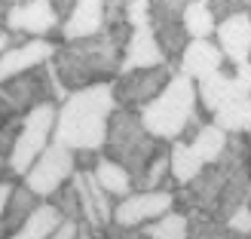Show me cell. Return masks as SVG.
Segmentation results:
<instances>
[{
  "label": "cell",
  "mask_w": 251,
  "mask_h": 239,
  "mask_svg": "<svg viewBox=\"0 0 251 239\" xmlns=\"http://www.w3.org/2000/svg\"><path fill=\"white\" fill-rule=\"evenodd\" d=\"M132 37V25L126 19V3L110 0L107 3V28L89 37V40H74V43H58L52 68L58 83L68 92H80L89 86H104L114 83L123 71L126 46Z\"/></svg>",
  "instance_id": "cell-1"
},
{
  "label": "cell",
  "mask_w": 251,
  "mask_h": 239,
  "mask_svg": "<svg viewBox=\"0 0 251 239\" xmlns=\"http://www.w3.org/2000/svg\"><path fill=\"white\" fill-rule=\"evenodd\" d=\"M175 203L184 215H208L221 224L233 218V212L251 206V141L248 135H230L224 157L208 166L190 187L175 190Z\"/></svg>",
  "instance_id": "cell-2"
},
{
  "label": "cell",
  "mask_w": 251,
  "mask_h": 239,
  "mask_svg": "<svg viewBox=\"0 0 251 239\" xmlns=\"http://www.w3.org/2000/svg\"><path fill=\"white\" fill-rule=\"evenodd\" d=\"M114 110H117L114 83L71 92L58 105L52 141L74 150V154H104L107 126Z\"/></svg>",
  "instance_id": "cell-3"
},
{
  "label": "cell",
  "mask_w": 251,
  "mask_h": 239,
  "mask_svg": "<svg viewBox=\"0 0 251 239\" xmlns=\"http://www.w3.org/2000/svg\"><path fill=\"white\" fill-rule=\"evenodd\" d=\"M199 89L187 74L175 71V77L169 80V86L162 89L147 107H141V123L144 129L162 144H175L181 141L190 120L199 114Z\"/></svg>",
  "instance_id": "cell-4"
},
{
  "label": "cell",
  "mask_w": 251,
  "mask_h": 239,
  "mask_svg": "<svg viewBox=\"0 0 251 239\" xmlns=\"http://www.w3.org/2000/svg\"><path fill=\"white\" fill-rule=\"evenodd\" d=\"M162 150V141H156L153 135L144 129L141 114L129 107H117L107 126V144L104 157L120 162V166L132 175V181L138 184L144 178L147 166L153 162V157Z\"/></svg>",
  "instance_id": "cell-5"
},
{
  "label": "cell",
  "mask_w": 251,
  "mask_h": 239,
  "mask_svg": "<svg viewBox=\"0 0 251 239\" xmlns=\"http://www.w3.org/2000/svg\"><path fill=\"white\" fill-rule=\"evenodd\" d=\"M71 92L58 83L52 61L43 68H34L22 77H12L0 86V123L3 120H25L34 107L46 102L61 105Z\"/></svg>",
  "instance_id": "cell-6"
},
{
  "label": "cell",
  "mask_w": 251,
  "mask_h": 239,
  "mask_svg": "<svg viewBox=\"0 0 251 239\" xmlns=\"http://www.w3.org/2000/svg\"><path fill=\"white\" fill-rule=\"evenodd\" d=\"M55 117H58V105L46 102L40 107H34L28 117L22 120V132L16 138V147H12L9 166L12 175L25 181V175L34 169V162L43 157V150L52 144V132H55Z\"/></svg>",
  "instance_id": "cell-7"
},
{
  "label": "cell",
  "mask_w": 251,
  "mask_h": 239,
  "mask_svg": "<svg viewBox=\"0 0 251 239\" xmlns=\"http://www.w3.org/2000/svg\"><path fill=\"white\" fill-rule=\"evenodd\" d=\"M77 172H80L77 169V154L52 141V144L43 150V157L34 162V169L25 175L22 184L28 187V190H34L43 203H49V199H52L61 187L71 184V178Z\"/></svg>",
  "instance_id": "cell-8"
},
{
  "label": "cell",
  "mask_w": 251,
  "mask_h": 239,
  "mask_svg": "<svg viewBox=\"0 0 251 239\" xmlns=\"http://www.w3.org/2000/svg\"><path fill=\"white\" fill-rule=\"evenodd\" d=\"M6 31L28 40H61V19L52 0H12L6 12Z\"/></svg>",
  "instance_id": "cell-9"
},
{
  "label": "cell",
  "mask_w": 251,
  "mask_h": 239,
  "mask_svg": "<svg viewBox=\"0 0 251 239\" xmlns=\"http://www.w3.org/2000/svg\"><path fill=\"white\" fill-rule=\"evenodd\" d=\"M184 3L187 0H150V28L169 65H178L184 49L190 46V34L184 28Z\"/></svg>",
  "instance_id": "cell-10"
},
{
  "label": "cell",
  "mask_w": 251,
  "mask_h": 239,
  "mask_svg": "<svg viewBox=\"0 0 251 239\" xmlns=\"http://www.w3.org/2000/svg\"><path fill=\"white\" fill-rule=\"evenodd\" d=\"M175 65H162V68H150V71H132V74H120L114 80V98L117 107H129V110H141L147 107L153 98L169 86L175 77Z\"/></svg>",
  "instance_id": "cell-11"
},
{
  "label": "cell",
  "mask_w": 251,
  "mask_h": 239,
  "mask_svg": "<svg viewBox=\"0 0 251 239\" xmlns=\"http://www.w3.org/2000/svg\"><path fill=\"white\" fill-rule=\"evenodd\" d=\"M175 193L172 190H153V193H132L117 203L114 209V224L123 227H135L141 230L147 224H153L159 218H166L169 212H175Z\"/></svg>",
  "instance_id": "cell-12"
},
{
  "label": "cell",
  "mask_w": 251,
  "mask_h": 239,
  "mask_svg": "<svg viewBox=\"0 0 251 239\" xmlns=\"http://www.w3.org/2000/svg\"><path fill=\"white\" fill-rule=\"evenodd\" d=\"M215 43L221 46V53L227 58V65H233V71L248 65L251 61V12L218 22Z\"/></svg>",
  "instance_id": "cell-13"
},
{
  "label": "cell",
  "mask_w": 251,
  "mask_h": 239,
  "mask_svg": "<svg viewBox=\"0 0 251 239\" xmlns=\"http://www.w3.org/2000/svg\"><path fill=\"white\" fill-rule=\"evenodd\" d=\"M55 49H58V43H52V40H28L16 49H9L0 58V86L12 77H22V74L34 71V68L49 65L55 58Z\"/></svg>",
  "instance_id": "cell-14"
},
{
  "label": "cell",
  "mask_w": 251,
  "mask_h": 239,
  "mask_svg": "<svg viewBox=\"0 0 251 239\" xmlns=\"http://www.w3.org/2000/svg\"><path fill=\"white\" fill-rule=\"evenodd\" d=\"M107 28V3L104 0H77L74 12L61 22V43L89 40Z\"/></svg>",
  "instance_id": "cell-15"
},
{
  "label": "cell",
  "mask_w": 251,
  "mask_h": 239,
  "mask_svg": "<svg viewBox=\"0 0 251 239\" xmlns=\"http://www.w3.org/2000/svg\"><path fill=\"white\" fill-rule=\"evenodd\" d=\"M169 65L166 55L159 49V40L150 25H138L132 28L129 46H126V58H123V71L120 74H132V71H150V68H162Z\"/></svg>",
  "instance_id": "cell-16"
},
{
  "label": "cell",
  "mask_w": 251,
  "mask_h": 239,
  "mask_svg": "<svg viewBox=\"0 0 251 239\" xmlns=\"http://www.w3.org/2000/svg\"><path fill=\"white\" fill-rule=\"evenodd\" d=\"M227 68V58H224L221 46L215 40H190V46L184 49V55L178 61V71L187 74L193 83H202L205 77L218 74Z\"/></svg>",
  "instance_id": "cell-17"
},
{
  "label": "cell",
  "mask_w": 251,
  "mask_h": 239,
  "mask_svg": "<svg viewBox=\"0 0 251 239\" xmlns=\"http://www.w3.org/2000/svg\"><path fill=\"white\" fill-rule=\"evenodd\" d=\"M196 89H199V107H202L205 117H215L227 102H233L236 95L248 92L239 83V77H236V71H227V68L211 74V77H205L202 83H196Z\"/></svg>",
  "instance_id": "cell-18"
},
{
  "label": "cell",
  "mask_w": 251,
  "mask_h": 239,
  "mask_svg": "<svg viewBox=\"0 0 251 239\" xmlns=\"http://www.w3.org/2000/svg\"><path fill=\"white\" fill-rule=\"evenodd\" d=\"M92 175H95V181L101 184V190H104L107 196H114L117 203H120V199H126V196H132V193H135V181H132V175L126 172V169L120 166V162L107 159L104 154H101V159L95 162Z\"/></svg>",
  "instance_id": "cell-19"
},
{
  "label": "cell",
  "mask_w": 251,
  "mask_h": 239,
  "mask_svg": "<svg viewBox=\"0 0 251 239\" xmlns=\"http://www.w3.org/2000/svg\"><path fill=\"white\" fill-rule=\"evenodd\" d=\"M211 123L227 135H248L251 132V92H242L233 102H227L211 117Z\"/></svg>",
  "instance_id": "cell-20"
},
{
  "label": "cell",
  "mask_w": 251,
  "mask_h": 239,
  "mask_svg": "<svg viewBox=\"0 0 251 239\" xmlns=\"http://www.w3.org/2000/svg\"><path fill=\"white\" fill-rule=\"evenodd\" d=\"M202 172H205V162L193 154L190 144L187 141H175L172 144V181H175L178 190L181 187H190Z\"/></svg>",
  "instance_id": "cell-21"
},
{
  "label": "cell",
  "mask_w": 251,
  "mask_h": 239,
  "mask_svg": "<svg viewBox=\"0 0 251 239\" xmlns=\"http://www.w3.org/2000/svg\"><path fill=\"white\" fill-rule=\"evenodd\" d=\"M184 28L190 34V40H215L218 19L211 12L208 0H187L184 3Z\"/></svg>",
  "instance_id": "cell-22"
},
{
  "label": "cell",
  "mask_w": 251,
  "mask_h": 239,
  "mask_svg": "<svg viewBox=\"0 0 251 239\" xmlns=\"http://www.w3.org/2000/svg\"><path fill=\"white\" fill-rule=\"evenodd\" d=\"M227 144H230V135L224 132V129H218L215 123H205L202 126V132H199L193 141H190V147H193V154L205 162V169L208 166H215V162L224 157V150H227Z\"/></svg>",
  "instance_id": "cell-23"
},
{
  "label": "cell",
  "mask_w": 251,
  "mask_h": 239,
  "mask_svg": "<svg viewBox=\"0 0 251 239\" xmlns=\"http://www.w3.org/2000/svg\"><path fill=\"white\" fill-rule=\"evenodd\" d=\"M141 236L144 239H187L190 236V215H184V212L175 209L166 218L141 227Z\"/></svg>",
  "instance_id": "cell-24"
},
{
  "label": "cell",
  "mask_w": 251,
  "mask_h": 239,
  "mask_svg": "<svg viewBox=\"0 0 251 239\" xmlns=\"http://www.w3.org/2000/svg\"><path fill=\"white\" fill-rule=\"evenodd\" d=\"M187 239H233V236L227 230V224L193 212V215H190V236H187Z\"/></svg>",
  "instance_id": "cell-25"
},
{
  "label": "cell",
  "mask_w": 251,
  "mask_h": 239,
  "mask_svg": "<svg viewBox=\"0 0 251 239\" xmlns=\"http://www.w3.org/2000/svg\"><path fill=\"white\" fill-rule=\"evenodd\" d=\"M49 206L58 209L61 218H68V221H83V206H80V193H77V187H74V181L61 187V190L49 199Z\"/></svg>",
  "instance_id": "cell-26"
},
{
  "label": "cell",
  "mask_w": 251,
  "mask_h": 239,
  "mask_svg": "<svg viewBox=\"0 0 251 239\" xmlns=\"http://www.w3.org/2000/svg\"><path fill=\"white\" fill-rule=\"evenodd\" d=\"M215 19L224 22V19H233V16H242V12H251V3L248 0H208Z\"/></svg>",
  "instance_id": "cell-27"
},
{
  "label": "cell",
  "mask_w": 251,
  "mask_h": 239,
  "mask_svg": "<svg viewBox=\"0 0 251 239\" xmlns=\"http://www.w3.org/2000/svg\"><path fill=\"white\" fill-rule=\"evenodd\" d=\"M227 230H230V236H236V239H248V236H251V206L233 212V218L227 221Z\"/></svg>",
  "instance_id": "cell-28"
},
{
  "label": "cell",
  "mask_w": 251,
  "mask_h": 239,
  "mask_svg": "<svg viewBox=\"0 0 251 239\" xmlns=\"http://www.w3.org/2000/svg\"><path fill=\"white\" fill-rule=\"evenodd\" d=\"M101 239H144L141 230L135 227H123V224H107V227L101 230Z\"/></svg>",
  "instance_id": "cell-29"
},
{
  "label": "cell",
  "mask_w": 251,
  "mask_h": 239,
  "mask_svg": "<svg viewBox=\"0 0 251 239\" xmlns=\"http://www.w3.org/2000/svg\"><path fill=\"white\" fill-rule=\"evenodd\" d=\"M9 193H12V184H0V218H3V212H6Z\"/></svg>",
  "instance_id": "cell-30"
},
{
  "label": "cell",
  "mask_w": 251,
  "mask_h": 239,
  "mask_svg": "<svg viewBox=\"0 0 251 239\" xmlns=\"http://www.w3.org/2000/svg\"><path fill=\"white\" fill-rule=\"evenodd\" d=\"M9 6H12V0H0V31L6 28V12H9Z\"/></svg>",
  "instance_id": "cell-31"
},
{
  "label": "cell",
  "mask_w": 251,
  "mask_h": 239,
  "mask_svg": "<svg viewBox=\"0 0 251 239\" xmlns=\"http://www.w3.org/2000/svg\"><path fill=\"white\" fill-rule=\"evenodd\" d=\"M233 239H236V236H233Z\"/></svg>",
  "instance_id": "cell-32"
},
{
  "label": "cell",
  "mask_w": 251,
  "mask_h": 239,
  "mask_svg": "<svg viewBox=\"0 0 251 239\" xmlns=\"http://www.w3.org/2000/svg\"><path fill=\"white\" fill-rule=\"evenodd\" d=\"M248 239H251V236H248Z\"/></svg>",
  "instance_id": "cell-33"
}]
</instances>
